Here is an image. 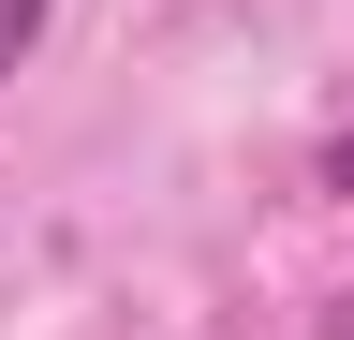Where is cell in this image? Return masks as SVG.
I'll return each instance as SVG.
<instances>
[{
  "mask_svg": "<svg viewBox=\"0 0 354 340\" xmlns=\"http://www.w3.org/2000/svg\"><path fill=\"white\" fill-rule=\"evenodd\" d=\"M44 15H59V0H0V74H15V60L44 45Z\"/></svg>",
  "mask_w": 354,
  "mask_h": 340,
  "instance_id": "obj_1",
  "label": "cell"
},
{
  "mask_svg": "<svg viewBox=\"0 0 354 340\" xmlns=\"http://www.w3.org/2000/svg\"><path fill=\"white\" fill-rule=\"evenodd\" d=\"M325 193H354V134H339V148H325Z\"/></svg>",
  "mask_w": 354,
  "mask_h": 340,
  "instance_id": "obj_2",
  "label": "cell"
}]
</instances>
